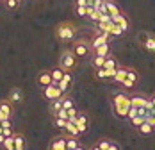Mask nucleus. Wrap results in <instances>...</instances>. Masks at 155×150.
<instances>
[{
  "label": "nucleus",
  "instance_id": "603ef678",
  "mask_svg": "<svg viewBox=\"0 0 155 150\" xmlns=\"http://www.w3.org/2000/svg\"><path fill=\"white\" fill-rule=\"evenodd\" d=\"M15 150H25V148H15Z\"/></svg>",
  "mask_w": 155,
  "mask_h": 150
},
{
  "label": "nucleus",
  "instance_id": "8fccbe9b",
  "mask_svg": "<svg viewBox=\"0 0 155 150\" xmlns=\"http://www.w3.org/2000/svg\"><path fill=\"white\" fill-rule=\"evenodd\" d=\"M75 150H86V148H84V147H80V145H78V147H77V148H75Z\"/></svg>",
  "mask_w": 155,
  "mask_h": 150
},
{
  "label": "nucleus",
  "instance_id": "ddd939ff",
  "mask_svg": "<svg viewBox=\"0 0 155 150\" xmlns=\"http://www.w3.org/2000/svg\"><path fill=\"white\" fill-rule=\"evenodd\" d=\"M71 82H73V77H71V73H70V72H66V73H64V77H62V80H61V82H57V86H59V90H61L62 93H66V91L70 90Z\"/></svg>",
  "mask_w": 155,
  "mask_h": 150
},
{
  "label": "nucleus",
  "instance_id": "a878e982",
  "mask_svg": "<svg viewBox=\"0 0 155 150\" xmlns=\"http://www.w3.org/2000/svg\"><path fill=\"white\" fill-rule=\"evenodd\" d=\"M15 148H25V138L21 134H15Z\"/></svg>",
  "mask_w": 155,
  "mask_h": 150
},
{
  "label": "nucleus",
  "instance_id": "58836bf2",
  "mask_svg": "<svg viewBox=\"0 0 155 150\" xmlns=\"http://www.w3.org/2000/svg\"><path fill=\"white\" fill-rule=\"evenodd\" d=\"M54 123H55L59 129H64V127H66V123H68V120H62V118H54Z\"/></svg>",
  "mask_w": 155,
  "mask_h": 150
},
{
  "label": "nucleus",
  "instance_id": "e433bc0d",
  "mask_svg": "<svg viewBox=\"0 0 155 150\" xmlns=\"http://www.w3.org/2000/svg\"><path fill=\"white\" fill-rule=\"evenodd\" d=\"M55 118H62V120H70V113L66 109H61L59 113H55Z\"/></svg>",
  "mask_w": 155,
  "mask_h": 150
},
{
  "label": "nucleus",
  "instance_id": "7ed1b4c3",
  "mask_svg": "<svg viewBox=\"0 0 155 150\" xmlns=\"http://www.w3.org/2000/svg\"><path fill=\"white\" fill-rule=\"evenodd\" d=\"M59 66L64 68L66 72H70L77 66V56L73 54V50H64L62 52L61 57H59Z\"/></svg>",
  "mask_w": 155,
  "mask_h": 150
},
{
  "label": "nucleus",
  "instance_id": "a18cd8bd",
  "mask_svg": "<svg viewBox=\"0 0 155 150\" xmlns=\"http://www.w3.org/2000/svg\"><path fill=\"white\" fill-rule=\"evenodd\" d=\"M2 127L5 129V127H11V120H4L2 121Z\"/></svg>",
  "mask_w": 155,
  "mask_h": 150
},
{
  "label": "nucleus",
  "instance_id": "9d476101",
  "mask_svg": "<svg viewBox=\"0 0 155 150\" xmlns=\"http://www.w3.org/2000/svg\"><path fill=\"white\" fill-rule=\"evenodd\" d=\"M38 84H39L41 88H47L50 84H54L52 73H50V72H41V73L38 75Z\"/></svg>",
  "mask_w": 155,
  "mask_h": 150
},
{
  "label": "nucleus",
  "instance_id": "aec40b11",
  "mask_svg": "<svg viewBox=\"0 0 155 150\" xmlns=\"http://www.w3.org/2000/svg\"><path fill=\"white\" fill-rule=\"evenodd\" d=\"M87 18H89L91 22H94V23H98V22H100V18H102V13H100V11H96L94 7H87Z\"/></svg>",
  "mask_w": 155,
  "mask_h": 150
},
{
  "label": "nucleus",
  "instance_id": "6ab92c4d",
  "mask_svg": "<svg viewBox=\"0 0 155 150\" xmlns=\"http://www.w3.org/2000/svg\"><path fill=\"white\" fill-rule=\"evenodd\" d=\"M146 97H143V95H134V97H130V104L134 105V107H144L146 104Z\"/></svg>",
  "mask_w": 155,
  "mask_h": 150
},
{
  "label": "nucleus",
  "instance_id": "79ce46f5",
  "mask_svg": "<svg viewBox=\"0 0 155 150\" xmlns=\"http://www.w3.org/2000/svg\"><path fill=\"white\" fill-rule=\"evenodd\" d=\"M100 22H105V23H110V22H112V16L109 15V13H102V18H100Z\"/></svg>",
  "mask_w": 155,
  "mask_h": 150
},
{
  "label": "nucleus",
  "instance_id": "c756f323",
  "mask_svg": "<svg viewBox=\"0 0 155 150\" xmlns=\"http://www.w3.org/2000/svg\"><path fill=\"white\" fill-rule=\"evenodd\" d=\"M130 121H132V125H134V127H137V129H139L141 125H143V123L146 121V116H141V114H137L136 118H132Z\"/></svg>",
  "mask_w": 155,
  "mask_h": 150
},
{
  "label": "nucleus",
  "instance_id": "2f4dec72",
  "mask_svg": "<svg viewBox=\"0 0 155 150\" xmlns=\"http://www.w3.org/2000/svg\"><path fill=\"white\" fill-rule=\"evenodd\" d=\"M144 48H146V50H152V52H155V38H148V39L144 41Z\"/></svg>",
  "mask_w": 155,
  "mask_h": 150
},
{
  "label": "nucleus",
  "instance_id": "7c9ffc66",
  "mask_svg": "<svg viewBox=\"0 0 155 150\" xmlns=\"http://www.w3.org/2000/svg\"><path fill=\"white\" fill-rule=\"evenodd\" d=\"M2 147L5 150H15V136H13V138H5V141H4Z\"/></svg>",
  "mask_w": 155,
  "mask_h": 150
},
{
  "label": "nucleus",
  "instance_id": "cd10ccee",
  "mask_svg": "<svg viewBox=\"0 0 155 150\" xmlns=\"http://www.w3.org/2000/svg\"><path fill=\"white\" fill-rule=\"evenodd\" d=\"M139 132L141 134H152V132H153V125H150L148 121H144L139 127Z\"/></svg>",
  "mask_w": 155,
  "mask_h": 150
},
{
  "label": "nucleus",
  "instance_id": "de8ad7c7",
  "mask_svg": "<svg viewBox=\"0 0 155 150\" xmlns=\"http://www.w3.org/2000/svg\"><path fill=\"white\" fill-rule=\"evenodd\" d=\"M4 141H5V136L0 134V145H4Z\"/></svg>",
  "mask_w": 155,
  "mask_h": 150
},
{
  "label": "nucleus",
  "instance_id": "09e8293b",
  "mask_svg": "<svg viewBox=\"0 0 155 150\" xmlns=\"http://www.w3.org/2000/svg\"><path fill=\"white\" fill-rule=\"evenodd\" d=\"M89 150H100V148H98V145H94V147H91Z\"/></svg>",
  "mask_w": 155,
  "mask_h": 150
},
{
  "label": "nucleus",
  "instance_id": "f257e3e1",
  "mask_svg": "<svg viewBox=\"0 0 155 150\" xmlns=\"http://www.w3.org/2000/svg\"><path fill=\"white\" fill-rule=\"evenodd\" d=\"M130 97L125 95V93H116L112 97V109H114V114L118 118H127L128 116V109H130Z\"/></svg>",
  "mask_w": 155,
  "mask_h": 150
},
{
  "label": "nucleus",
  "instance_id": "72a5a7b5",
  "mask_svg": "<svg viewBox=\"0 0 155 150\" xmlns=\"http://www.w3.org/2000/svg\"><path fill=\"white\" fill-rule=\"evenodd\" d=\"M2 2L7 5V9H16L20 5V0H2Z\"/></svg>",
  "mask_w": 155,
  "mask_h": 150
},
{
  "label": "nucleus",
  "instance_id": "5701e85b",
  "mask_svg": "<svg viewBox=\"0 0 155 150\" xmlns=\"http://www.w3.org/2000/svg\"><path fill=\"white\" fill-rule=\"evenodd\" d=\"M120 64H118V61L114 59V57H110V56H107V59H105V63H104V68L105 70H116Z\"/></svg>",
  "mask_w": 155,
  "mask_h": 150
},
{
  "label": "nucleus",
  "instance_id": "37998d69",
  "mask_svg": "<svg viewBox=\"0 0 155 150\" xmlns=\"http://www.w3.org/2000/svg\"><path fill=\"white\" fill-rule=\"evenodd\" d=\"M75 7H87V0H75Z\"/></svg>",
  "mask_w": 155,
  "mask_h": 150
},
{
  "label": "nucleus",
  "instance_id": "393cba45",
  "mask_svg": "<svg viewBox=\"0 0 155 150\" xmlns=\"http://www.w3.org/2000/svg\"><path fill=\"white\" fill-rule=\"evenodd\" d=\"M66 147L70 150H75L78 147V139L77 138H71V136H66Z\"/></svg>",
  "mask_w": 155,
  "mask_h": 150
},
{
  "label": "nucleus",
  "instance_id": "f704fd0d",
  "mask_svg": "<svg viewBox=\"0 0 155 150\" xmlns=\"http://www.w3.org/2000/svg\"><path fill=\"white\" fill-rule=\"evenodd\" d=\"M139 114V107H134V105H130V109H128V120H132V118H136Z\"/></svg>",
  "mask_w": 155,
  "mask_h": 150
},
{
  "label": "nucleus",
  "instance_id": "1a4fd4ad",
  "mask_svg": "<svg viewBox=\"0 0 155 150\" xmlns=\"http://www.w3.org/2000/svg\"><path fill=\"white\" fill-rule=\"evenodd\" d=\"M75 125H77V129L80 131V134H84V132L87 131V125H89V120H87V116H86L84 113H78Z\"/></svg>",
  "mask_w": 155,
  "mask_h": 150
},
{
  "label": "nucleus",
  "instance_id": "49530a36",
  "mask_svg": "<svg viewBox=\"0 0 155 150\" xmlns=\"http://www.w3.org/2000/svg\"><path fill=\"white\" fill-rule=\"evenodd\" d=\"M94 2H96V0H87V7H93Z\"/></svg>",
  "mask_w": 155,
  "mask_h": 150
},
{
  "label": "nucleus",
  "instance_id": "0eeeda50",
  "mask_svg": "<svg viewBox=\"0 0 155 150\" xmlns=\"http://www.w3.org/2000/svg\"><path fill=\"white\" fill-rule=\"evenodd\" d=\"M137 80H139V73H137L134 68H128L127 79H125L123 82H121V86H123L125 90H130V88H134V86L137 84Z\"/></svg>",
  "mask_w": 155,
  "mask_h": 150
},
{
  "label": "nucleus",
  "instance_id": "4468645a",
  "mask_svg": "<svg viewBox=\"0 0 155 150\" xmlns=\"http://www.w3.org/2000/svg\"><path fill=\"white\" fill-rule=\"evenodd\" d=\"M127 73H128V68L127 66H118V70H116V75H114V82L116 84H121L125 79H127Z\"/></svg>",
  "mask_w": 155,
  "mask_h": 150
},
{
  "label": "nucleus",
  "instance_id": "6e6552de",
  "mask_svg": "<svg viewBox=\"0 0 155 150\" xmlns=\"http://www.w3.org/2000/svg\"><path fill=\"white\" fill-rule=\"evenodd\" d=\"M11 114H13V104L7 100H2L0 102V120H11Z\"/></svg>",
  "mask_w": 155,
  "mask_h": 150
},
{
  "label": "nucleus",
  "instance_id": "423d86ee",
  "mask_svg": "<svg viewBox=\"0 0 155 150\" xmlns=\"http://www.w3.org/2000/svg\"><path fill=\"white\" fill-rule=\"evenodd\" d=\"M43 97L48 98V100H55V98H62L64 93L59 90L57 84H50V86H47V88H43Z\"/></svg>",
  "mask_w": 155,
  "mask_h": 150
},
{
  "label": "nucleus",
  "instance_id": "3c124183",
  "mask_svg": "<svg viewBox=\"0 0 155 150\" xmlns=\"http://www.w3.org/2000/svg\"><path fill=\"white\" fill-rule=\"evenodd\" d=\"M152 102H153V105H155V97H152Z\"/></svg>",
  "mask_w": 155,
  "mask_h": 150
},
{
  "label": "nucleus",
  "instance_id": "f8f14e48",
  "mask_svg": "<svg viewBox=\"0 0 155 150\" xmlns=\"http://www.w3.org/2000/svg\"><path fill=\"white\" fill-rule=\"evenodd\" d=\"M50 150H68V147H66V138L64 136L54 138L52 143H50Z\"/></svg>",
  "mask_w": 155,
  "mask_h": 150
},
{
  "label": "nucleus",
  "instance_id": "ea45409f",
  "mask_svg": "<svg viewBox=\"0 0 155 150\" xmlns=\"http://www.w3.org/2000/svg\"><path fill=\"white\" fill-rule=\"evenodd\" d=\"M2 134L5 136V138H13V136H15V132H13V129H11V127H5V129L2 127Z\"/></svg>",
  "mask_w": 155,
  "mask_h": 150
},
{
  "label": "nucleus",
  "instance_id": "bb28decb",
  "mask_svg": "<svg viewBox=\"0 0 155 150\" xmlns=\"http://www.w3.org/2000/svg\"><path fill=\"white\" fill-rule=\"evenodd\" d=\"M105 2H107V0H96L93 7L96 9V11H100V13H107V5H105Z\"/></svg>",
  "mask_w": 155,
  "mask_h": 150
},
{
  "label": "nucleus",
  "instance_id": "c85d7f7f",
  "mask_svg": "<svg viewBox=\"0 0 155 150\" xmlns=\"http://www.w3.org/2000/svg\"><path fill=\"white\" fill-rule=\"evenodd\" d=\"M71 107H75V104H73V100H71L70 97H62V109L70 111Z\"/></svg>",
  "mask_w": 155,
  "mask_h": 150
},
{
  "label": "nucleus",
  "instance_id": "dca6fc26",
  "mask_svg": "<svg viewBox=\"0 0 155 150\" xmlns=\"http://www.w3.org/2000/svg\"><path fill=\"white\" fill-rule=\"evenodd\" d=\"M105 5H107V13L110 16H118V15H121V13H123V11L120 9V5H118L114 0H107V2H105Z\"/></svg>",
  "mask_w": 155,
  "mask_h": 150
},
{
  "label": "nucleus",
  "instance_id": "c9c22d12",
  "mask_svg": "<svg viewBox=\"0 0 155 150\" xmlns=\"http://www.w3.org/2000/svg\"><path fill=\"white\" fill-rule=\"evenodd\" d=\"M121 34H123V30L112 22V25H110V36H121Z\"/></svg>",
  "mask_w": 155,
  "mask_h": 150
},
{
  "label": "nucleus",
  "instance_id": "b1692460",
  "mask_svg": "<svg viewBox=\"0 0 155 150\" xmlns=\"http://www.w3.org/2000/svg\"><path fill=\"white\" fill-rule=\"evenodd\" d=\"M105 56H94L93 57V61H91V64H93L94 68L98 70V68H104V63H105Z\"/></svg>",
  "mask_w": 155,
  "mask_h": 150
},
{
  "label": "nucleus",
  "instance_id": "4be33fe9",
  "mask_svg": "<svg viewBox=\"0 0 155 150\" xmlns=\"http://www.w3.org/2000/svg\"><path fill=\"white\" fill-rule=\"evenodd\" d=\"M62 109V98H55V100H50V111L52 114L55 116V113H59Z\"/></svg>",
  "mask_w": 155,
  "mask_h": 150
},
{
  "label": "nucleus",
  "instance_id": "864d4df0",
  "mask_svg": "<svg viewBox=\"0 0 155 150\" xmlns=\"http://www.w3.org/2000/svg\"><path fill=\"white\" fill-rule=\"evenodd\" d=\"M68 150H70V148H68Z\"/></svg>",
  "mask_w": 155,
  "mask_h": 150
},
{
  "label": "nucleus",
  "instance_id": "473e14b6",
  "mask_svg": "<svg viewBox=\"0 0 155 150\" xmlns=\"http://www.w3.org/2000/svg\"><path fill=\"white\" fill-rule=\"evenodd\" d=\"M110 143H112L110 139H100V141H98V148L100 150H109Z\"/></svg>",
  "mask_w": 155,
  "mask_h": 150
},
{
  "label": "nucleus",
  "instance_id": "20e7f679",
  "mask_svg": "<svg viewBox=\"0 0 155 150\" xmlns=\"http://www.w3.org/2000/svg\"><path fill=\"white\" fill-rule=\"evenodd\" d=\"M89 50H91V45L86 41V39H78L73 43V54L77 56V57H86L87 54H89Z\"/></svg>",
  "mask_w": 155,
  "mask_h": 150
},
{
  "label": "nucleus",
  "instance_id": "9b49d317",
  "mask_svg": "<svg viewBox=\"0 0 155 150\" xmlns=\"http://www.w3.org/2000/svg\"><path fill=\"white\" fill-rule=\"evenodd\" d=\"M112 22H114V23H116L121 30H123V32L130 27V22H128V18H127L123 13H121V15H118V16H112Z\"/></svg>",
  "mask_w": 155,
  "mask_h": 150
},
{
  "label": "nucleus",
  "instance_id": "2eb2a0df",
  "mask_svg": "<svg viewBox=\"0 0 155 150\" xmlns=\"http://www.w3.org/2000/svg\"><path fill=\"white\" fill-rule=\"evenodd\" d=\"M21 100H23V93H21V90H20V88H13L11 93H9V102H11V104H20Z\"/></svg>",
  "mask_w": 155,
  "mask_h": 150
},
{
  "label": "nucleus",
  "instance_id": "a211bd4d",
  "mask_svg": "<svg viewBox=\"0 0 155 150\" xmlns=\"http://www.w3.org/2000/svg\"><path fill=\"white\" fill-rule=\"evenodd\" d=\"M64 131H66V134L71 136V138H78V136H80V131L77 129V125H75V123H71V121H68V123H66Z\"/></svg>",
  "mask_w": 155,
  "mask_h": 150
},
{
  "label": "nucleus",
  "instance_id": "a19ab883",
  "mask_svg": "<svg viewBox=\"0 0 155 150\" xmlns=\"http://www.w3.org/2000/svg\"><path fill=\"white\" fill-rule=\"evenodd\" d=\"M75 13L78 16H87V7H75Z\"/></svg>",
  "mask_w": 155,
  "mask_h": 150
},
{
  "label": "nucleus",
  "instance_id": "39448f33",
  "mask_svg": "<svg viewBox=\"0 0 155 150\" xmlns=\"http://www.w3.org/2000/svg\"><path fill=\"white\" fill-rule=\"evenodd\" d=\"M109 39H110V34L109 32H100V30H96L93 36V39H91V50L94 48H98V46H102L104 43H109Z\"/></svg>",
  "mask_w": 155,
  "mask_h": 150
},
{
  "label": "nucleus",
  "instance_id": "f3484780",
  "mask_svg": "<svg viewBox=\"0 0 155 150\" xmlns=\"http://www.w3.org/2000/svg\"><path fill=\"white\" fill-rule=\"evenodd\" d=\"M50 73H52V79H54V84H57V82H61L64 73H66V70L61 68V66H55L54 70H50Z\"/></svg>",
  "mask_w": 155,
  "mask_h": 150
},
{
  "label": "nucleus",
  "instance_id": "4c0bfd02",
  "mask_svg": "<svg viewBox=\"0 0 155 150\" xmlns=\"http://www.w3.org/2000/svg\"><path fill=\"white\" fill-rule=\"evenodd\" d=\"M146 121H148L150 125H153V127H155V109H153V111H150V113L146 114Z\"/></svg>",
  "mask_w": 155,
  "mask_h": 150
},
{
  "label": "nucleus",
  "instance_id": "c03bdc74",
  "mask_svg": "<svg viewBox=\"0 0 155 150\" xmlns=\"http://www.w3.org/2000/svg\"><path fill=\"white\" fill-rule=\"evenodd\" d=\"M109 150H120V145L112 141V143H110V147H109Z\"/></svg>",
  "mask_w": 155,
  "mask_h": 150
},
{
  "label": "nucleus",
  "instance_id": "412c9836",
  "mask_svg": "<svg viewBox=\"0 0 155 150\" xmlns=\"http://www.w3.org/2000/svg\"><path fill=\"white\" fill-rule=\"evenodd\" d=\"M94 56H110V46H109V43H104L102 46H98V48H94L93 50Z\"/></svg>",
  "mask_w": 155,
  "mask_h": 150
},
{
  "label": "nucleus",
  "instance_id": "f03ea898",
  "mask_svg": "<svg viewBox=\"0 0 155 150\" xmlns=\"http://www.w3.org/2000/svg\"><path fill=\"white\" fill-rule=\"evenodd\" d=\"M77 34V27L70 22H62L55 27V36L61 39V41H71Z\"/></svg>",
  "mask_w": 155,
  "mask_h": 150
}]
</instances>
